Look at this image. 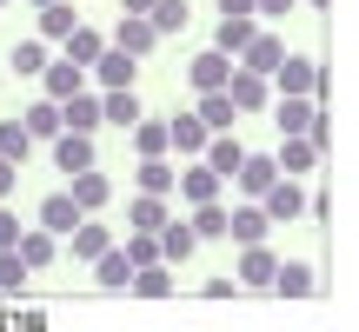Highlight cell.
<instances>
[{
  "instance_id": "obj_1",
  "label": "cell",
  "mask_w": 359,
  "mask_h": 332,
  "mask_svg": "<svg viewBox=\"0 0 359 332\" xmlns=\"http://www.w3.org/2000/svg\"><path fill=\"white\" fill-rule=\"evenodd\" d=\"M273 272H280V253H273L266 240H259V246H240V266H233V286H240V293H266Z\"/></svg>"
},
{
  "instance_id": "obj_2",
  "label": "cell",
  "mask_w": 359,
  "mask_h": 332,
  "mask_svg": "<svg viewBox=\"0 0 359 332\" xmlns=\"http://www.w3.org/2000/svg\"><path fill=\"white\" fill-rule=\"evenodd\" d=\"M173 193H180V206H206V200H226V179H219L206 160H193V166H180Z\"/></svg>"
},
{
  "instance_id": "obj_3",
  "label": "cell",
  "mask_w": 359,
  "mask_h": 332,
  "mask_svg": "<svg viewBox=\"0 0 359 332\" xmlns=\"http://www.w3.org/2000/svg\"><path fill=\"white\" fill-rule=\"evenodd\" d=\"M306 200H313V193L299 186V179H286V173H280L266 193H259V213H266L273 226H286V219H299V213H306Z\"/></svg>"
},
{
  "instance_id": "obj_4",
  "label": "cell",
  "mask_w": 359,
  "mask_h": 332,
  "mask_svg": "<svg viewBox=\"0 0 359 332\" xmlns=\"http://www.w3.org/2000/svg\"><path fill=\"white\" fill-rule=\"evenodd\" d=\"M326 80H320V60L313 53H286L280 67H273V93H320Z\"/></svg>"
},
{
  "instance_id": "obj_5",
  "label": "cell",
  "mask_w": 359,
  "mask_h": 332,
  "mask_svg": "<svg viewBox=\"0 0 359 332\" xmlns=\"http://www.w3.org/2000/svg\"><path fill=\"white\" fill-rule=\"evenodd\" d=\"M93 160H100V140H93V133H53V166H60V173L67 179H74V173H87V166Z\"/></svg>"
},
{
  "instance_id": "obj_6",
  "label": "cell",
  "mask_w": 359,
  "mask_h": 332,
  "mask_svg": "<svg viewBox=\"0 0 359 332\" xmlns=\"http://www.w3.org/2000/svg\"><path fill=\"white\" fill-rule=\"evenodd\" d=\"M226 80H233V53L206 47V53H193V60H187V87L193 93H219Z\"/></svg>"
},
{
  "instance_id": "obj_7",
  "label": "cell",
  "mask_w": 359,
  "mask_h": 332,
  "mask_svg": "<svg viewBox=\"0 0 359 332\" xmlns=\"http://www.w3.org/2000/svg\"><path fill=\"white\" fill-rule=\"evenodd\" d=\"M133 74H140V60H133V53H120L114 40H107V53L87 67V87H100V93H107V87H133Z\"/></svg>"
},
{
  "instance_id": "obj_8",
  "label": "cell",
  "mask_w": 359,
  "mask_h": 332,
  "mask_svg": "<svg viewBox=\"0 0 359 332\" xmlns=\"http://www.w3.org/2000/svg\"><path fill=\"white\" fill-rule=\"evenodd\" d=\"M67 193H74V206H80V213H93V219H100L107 206H114V179H107L100 166H87V173H74V179H67Z\"/></svg>"
},
{
  "instance_id": "obj_9",
  "label": "cell",
  "mask_w": 359,
  "mask_h": 332,
  "mask_svg": "<svg viewBox=\"0 0 359 332\" xmlns=\"http://www.w3.org/2000/svg\"><path fill=\"white\" fill-rule=\"evenodd\" d=\"M226 100L240 106V113H266V106H273V80H266V74H246V67H233Z\"/></svg>"
},
{
  "instance_id": "obj_10",
  "label": "cell",
  "mask_w": 359,
  "mask_h": 332,
  "mask_svg": "<svg viewBox=\"0 0 359 332\" xmlns=\"http://www.w3.org/2000/svg\"><path fill=\"white\" fill-rule=\"evenodd\" d=\"M273 166H280L286 179H306L313 166H320V146H313L306 133H280V146H273Z\"/></svg>"
},
{
  "instance_id": "obj_11",
  "label": "cell",
  "mask_w": 359,
  "mask_h": 332,
  "mask_svg": "<svg viewBox=\"0 0 359 332\" xmlns=\"http://www.w3.org/2000/svg\"><path fill=\"white\" fill-rule=\"evenodd\" d=\"M266 226H273V219L259 213V200H233L226 206V240L233 246H259V240H266Z\"/></svg>"
},
{
  "instance_id": "obj_12",
  "label": "cell",
  "mask_w": 359,
  "mask_h": 332,
  "mask_svg": "<svg viewBox=\"0 0 359 332\" xmlns=\"http://www.w3.org/2000/svg\"><path fill=\"white\" fill-rule=\"evenodd\" d=\"M313 120H320L313 93H273V127L280 133H313Z\"/></svg>"
},
{
  "instance_id": "obj_13",
  "label": "cell",
  "mask_w": 359,
  "mask_h": 332,
  "mask_svg": "<svg viewBox=\"0 0 359 332\" xmlns=\"http://www.w3.org/2000/svg\"><path fill=\"white\" fill-rule=\"evenodd\" d=\"M107 40H114L120 53H133V60H147V53L160 47V34H154V20H147V13H120V27H114Z\"/></svg>"
},
{
  "instance_id": "obj_14",
  "label": "cell",
  "mask_w": 359,
  "mask_h": 332,
  "mask_svg": "<svg viewBox=\"0 0 359 332\" xmlns=\"http://www.w3.org/2000/svg\"><path fill=\"white\" fill-rule=\"evenodd\" d=\"M107 246H114V233H107V226H100V219H93V213H87V219H80V226H74V233H67V240H60V253H74V259H80V266H93V259H100V253H107Z\"/></svg>"
},
{
  "instance_id": "obj_15",
  "label": "cell",
  "mask_w": 359,
  "mask_h": 332,
  "mask_svg": "<svg viewBox=\"0 0 359 332\" xmlns=\"http://www.w3.org/2000/svg\"><path fill=\"white\" fill-rule=\"evenodd\" d=\"M60 127L67 133H100V87H80L60 100Z\"/></svg>"
},
{
  "instance_id": "obj_16",
  "label": "cell",
  "mask_w": 359,
  "mask_h": 332,
  "mask_svg": "<svg viewBox=\"0 0 359 332\" xmlns=\"http://www.w3.org/2000/svg\"><path fill=\"white\" fill-rule=\"evenodd\" d=\"M280 60H286V40L259 27V34L240 47V60H233V67H246V74H266V80H273V67H280Z\"/></svg>"
},
{
  "instance_id": "obj_17",
  "label": "cell",
  "mask_w": 359,
  "mask_h": 332,
  "mask_svg": "<svg viewBox=\"0 0 359 332\" xmlns=\"http://www.w3.org/2000/svg\"><path fill=\"white\" fill-rule=\"evenodd\" d=\"M273 179H280V166H273V153H246V160H240V173H233L226 186L240 193V200H259V193H266Z\"/></svg>"
},
{
  "instance_id": "obj_18",
  "label": "cell",
  "mask_w": 359,
  "mask_h": 332,
  "mask_svg": "<svg viewBox=\"0 0 359 332\" xmlns=\"http://www.w3.org/2000/svg\"><path fill=\"white\" fill-rule=\"evenodd\" d=\"M80 87H87V67H74L67 53H53V60L40 67V93H47V100H67V93H80Z\"/></svg>"
},
{
  "instance_id": "obj_19",
  "label": "cell",
  "mask_w": 359,
  "mask_h": 332,
  "mask_svg": "<svg viewBox=\"0 0 359 332\" xmlns=\"http://www.w3.org/2000/svg\"><path fill=\"white\" fill-rule=\"evenodd\" d=\"M80 219H87V213L74 206V193H47V200H40V213H34V226H47L53 240H67V233H74Z\"/></svg>"
},
{
  "instance_id": "obj_20",
  "label": "cell",
  "mask_w": 359,
  "mask_h": 332,
  "mask_svg": "<svg viewBox=\"0 0 359 332\" xmlns=\"http://www.w3.org/2000/svg\"><path fill=\"white\" fill-rule=\"evenodd\" d=\"M34 13H40V20H34V34L47 40V47H60V40L80 27V7H74V0H47V7H34Z\"/></svg>"
},
{
  "instance_id": "obj_21",
  "label": "cell",
  "mask_w": 359,
  "mask_h": 332,
  "mask_svg": "<svg viewBox=\"0 0 359 332\" xmlns=\"http://www.w3.org/2000/svg\"><path fill=\"white\" fill-rule=\"evenodd\" d=\"M154 240H160V259H167V266H187V259L200 253V233H193V219H167Z\"/></svg>"
},
{
  "instance_id": "obj_22",
  "label": "cell",
  "mask_w": 359,
  "mask_h": 332,
  "mask_svg": "<svg viewBox=\"0 0 359 332\" xmlns=\"http://www.w3.org/2000/svg\"><path fill=\"white\" fill-rule=\"evenodd\" d=\"M206 140H213V133H206V120H200V113H173V120H167V146H173L180 160L206 153Z\"/></svg>"
},
{
  "instance_id": "obj_23",
  "label": "cell",
  "mask_w": 359,
  "mask_h": 332,
  "mask_svg": "<svg viewBox=\"0 0 359 332\" xmlns=\"http://www.w3.org/2000/svg\"><path fill=\"white\" fill-rule=\"evenodd\" d=\"M127 146H133V160H167L173 153V146H167V120H133V127H127Z\"/></svg>"
},
{
  "instance_id": "obj_24",
  "label": "cell",
  "mask_w": 359,
  "mask_h": 332,
  "mask_svg": "<svg viewBox=\"0 0 359 332\" xmlns=\"http://www.w3.org/2000/svg\"><path fill=\"white\" fill-rule=\"evenodd\" d=\"M173 219V206L160 200V193H133L127 200V233H160Z\"/></svg>"
},
{
  "instance_id": "obj_25",
  "label": "cell",
  "mask_w": 359,
  "mask_h": 332,
  "mask_svg": "<svg viewBox=\"0 0 359 332\" xmlns=\"http://www.w3.org/2000/svg\"><path fill=\"white\" fill-rule=\"evenodd\" d=\"M93 286H100V293H127L133 286V259L120 253V246H107V253L93 259Z\"/></svg>"
},
{
  "instance_id": "obj_26",
  "label": "cell",
  "mask_w": 359,
  "mask_h": 332,
  "mask_svg": "<svg viewBox=\"0 0 359 332\" xmlns=\"http://www.w3.org/2000/svg\"><path fill=\"white\" fill-rule=\"evenodd\" d=\"M133 120H140V93H133V87H107L100 93V127H120V133H127Z\"/></svg>"
},
{
  "instance_id": "obj_27",
  "label": "cell",
  "mask_w": 359,
  "mask_h": 332,
  "mask_svg": "<svg viewBox=\"0 0 359 332\" xmlns=\"http://www.w3.org/2000/svg\"><path fill=\"white\" fill-rule=\"evenodd\" d=\"M13 253L27 259V272H40V266H53V259H60V240H53L47 226H20V246H13Z\"/></svg>"
},
{
  "instance_id": "obj_28",
  "label": "cell",
  "mask_w": 359,
  "mask_h": 332,
  "mask_svg": "<svg viewBox=\"0 0 359 332\" xmlns=\"http://www.w3.org/2000/svg\"><path fill=\"white\" fill-rule=\"evenodd\" d=\"M266 293L273 299H313V266H306V259H280V272H273Z\"/></svg>"
},
{
  "instance_id": "obj_29",
  "label": "cell",
  "mask_w": 359,
  "mask_h": 332,
  "mask_svg": "<svg viewBox=\"0 0 359 332\" xmlns=\"http://www.w3.org/2000/svg\"><path fill=\"white\" fill-rule=\"evenodd\" d=\"M259 27H266V20H253V13H219V34H213V47L240 60V47H246V40L259 34Z\"/></svg>"
},
{
  "instance_id": "obj_30",
  "label": "cell",
  "mask_w": 359,
  "mask_h": 332,
  "mask_svg": "<svg viewBox=\"0 0 359 332\" xmlns=\"http://www.w3.org/2000/svg\"><path fill=\"white\" fill-rule=\"evenodd\" d=\"M206 166H213L219 179H233L240 173V160H246V146H240V133H213V140H206V153H200Z\"/></svg>"
},
{
  "instance_id": "obj_31",
  "label": "cell",
  "mask_w": 359,
  "mask_h": 332,
  "mask_svg": "<svg viewBox=\"0 0 359 332\" xmlns=\"http://www.w3.org/2000/svg\"><path fill=\"white\" fill-rule=\"evenodd\" d=\"M20 127L34 133V140H53V133H60V100H47V93L27 100V106H20Z\"/></svg>"
},
{
  "instance_id": "obj_32",
  "label": "cell",
  "mask_w": 359,
  "mask_h": 332,
  "mask_svg": "<svg viewBox=\"0 0 359 332\" xmlns=\"http://www.w3.org/2000/svg\"><path fill=\"white\" fill-rule=\"evenodd\" d=\"M53 60V47H47V40H13V53H7V67H13V74H20V80H40V67H47Z\"/></svg>"
},
{
  "instance_id": "obj_33",
  "label": "cell",
  "mask_w": 359,
  "mask_h": 332,
  "mask_svg": "<svg viewBox=\"0 0 359 332\" xmlns=\"http://www.w3.org/2000/svg\"><path fill=\"white\" fill-rule=\"evenodd\" d=\"M60 53H67V60H74V67H93V60H100V53H107V34H93V27L80 20L74 34L60 40Z\"/></svg>"
},
{
  "instance_id": "obj_34",
  "label": "cell",
  "mask_w": 359,
  "mask_h": 332,
  "mask_svg": "<svg viewBox=\"0 0 359 332\" xmlns=\"http://www.w3.org/2000/svg\"><path fill=\"white\" fill-rule=\"evenodd\" d=\"M193 113L206 120V133H233L240 106H233V100H226V87H219V93H200V106H193Z\"/></svg>"
},
{
  "instance_id": "obj_35",
  "label": "cell",
  "mask_w": 359,
  "mask_h": 332,
  "mask_svg": "<svg viewBox=\"0 0 359 332\" xmlns=\"http://www.w3.org/2000/svg\"><path fill=\"white\" fill-rule=\"evenodd\" d=\"M173 179H180V166H173V160H140L133 186H140V193H160V200H173Z\"/></svg>"
},
{
  "instance_id": "obj_36",
  "label": "cell",
  "mask_w": 359,
  "mask_h": 332,
  "mask_svg": "<svg viewBox=\"0 0 359 332\" xmlns=\"http://www.w3.org/2000/svg\"><path fill=\"white\" fill-rule=\"evenodd\" d=\"M27 153H34V133L20 127V113H13V120H0V160L27 166Z\"/></svg>"
},
{
  "instance_id": "obj_37",
  "label": "cell",
  "mask_w": 359,
  "mask_h": 332,
  "mask_svg": "<svg viewBox=\"0 0 359 332\" xmlns=\"http://www.w3.org/2000/svg\"><path fill=\"white\" fill-rule=\"evenodd\" d=\"M193 233H200V246H206V240H226V200L193 206Z\"/></svg>"
},
{
  "instance_id": "obj_38",
  "label": "cell",
  "mask_w": 359,
  "mask_h": 332,
  "mask_svg": "<svg viewBox=\"0 0 359 332\" xmlns=\"http://www.w3.org/2000/svg\"><path fill=\"white\" fill-rule=\"evenodd\" d=\"M127 293H140V299H167V293H173V266H140Z\"/></svg>"
},
{
  "instance_id": "obj_39",
  "label": "cell",
  "mask_w": 359,
  "mask_h": 332,
  "mask_svg": "<svg viewBox=\"0 0 359 332\" xmlns=\"http://www.w3.org/2000/svg\"><path fill=\"white\" fill-rule=\"evenodd\" d=\"M147 20H154L160 40H167V34H187V0H154V13H147Z\"/></svg>"
},
{
  "instance_id": "obj_40",
  "label": "cell",
  "mask_w": 359,
  "mask_h": 332,
  "mask_svg": "<svg viewBox=\"0 0 359 332\" xmlns=\"http://www.w3.org/2000/svg\"><path fill=\"white\" fill-rule=\"evenodd\" d=\"M120 253L133 259V272H140V266H167V259H160V240H154V233H127V246H120Z\"/></svg>"
},
{
  "instance_id": "obj_41",
  "label": "cell",
  "mask_w": 359,
  "mask_h": 332,
  "mask_svg": "<svg viewBox=\"0 0 359 332\" xmlns=\"http://www.w3.org/2000/svg\"><path fill=\"white\" fill-rule=\"evenodd\" d=\"M27 279H34V272H27V259L7 246V253H0V293H27Z\"/></svg>"
},
{
  "instance_id": "obj_42",
  "label": "cell",
  "mask_w": 359,
  "mask_h": 332,
  "mask_svg": "<svg viewBox=\"0 0 359 332\" xmlns=\"http://www.w3.org/2000/svg\"><path fill=\"white\" fill-rule=\"evenodd\" d=\"M7 246H20V213L0 200V253H7Z\"/></svg>"
},
{
  "instance_id": "obj_43",
  "label": "cell",
  "mask_w": 359,
  "mask_h": 332,
  "mask_svg": "<svg viewBox=\"0 0 359 332\" xmlns=\"http://www.w3.org/2000/svg\"><path fill=\"white\" fill-rule=\"evenodd\" d=\"M293 13V0H253V20H286Z\"/></svg>"
},
{
  "instance_id": "obj_44",
  "label": "cell",
  "mask_w": 359,
  "mask_h": 332,
  "mask_svg": "<svg viewBox=\"0 0 359 332\" xmlns=\"http://www.w3.org/2000/svg\"><path fill=\"white\" fill-rule=\"evenodd\" d=\"M13 186H20V166H13V160H0V200H13Z\"/></svg>"
},
{
  "instance_id": "obj_45",
  "label": "cell",
  "mask_w": 359,
  "mask_h": 332,
  "mask_svg": "<svg viewBox=\"0 0 359 332\" xmlns=\"http://www.w3.org/2000/svg\"><path fill=\"white\" fill-rule=\"evenodd\" d=\"M219 13H253V0H219Z\"/></svg>"
},
{
  "instance_id": "obj_46",
  "label": "cell",
  "mask_w": 359,
  "mask_h": 332,
  "mask_svg": "<svg viewBox=\"0 0 359 332\" xmlns=\"http://www.w3.org/2000/svg\"><path fill=\"white\" fill-rule=\"evenodd\" d=\"M120 13H154V0H120Z\"/></svg>"
},
{
  "instance_id": "obj_47",
  "label": "cell",
  "mask_w": 359,
  "mask_h": 332,
  "mask_svg": "<svg viewBox=\"0 0 359 332\" xmlns=\"http://www.w3.org/2000/svg\"><path fill=\"white\" fill-rule=\"evenodd\" d=\"M27 7H47V0H27Z\"/></svg>"
},
{
  "instance_id": "obj_48",
  "label": "cell",
  "mask_w": 359,
  "mask_h": 332,
  "mask_svg": "<svg viewBox=\"0 0 359 332\" xmlns=\"http://www.w3.org/2000/svg\"><path fill=\"white\" fill-rule=\"evenodd\" d=\"M0 7H7V0H0Z\"/></svg>"
}]
</instances>
